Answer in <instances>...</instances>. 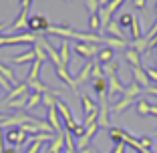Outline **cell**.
Here are the masks:
<instances>
[{
  "instance_id": "1",
  "label": "cell",
  "mask_w": 157,
  "mask_h": 153,
  "mask_svg": "<svg viewBox=\"0 0 157 153\" xmlns=\"http://www.w3.org/2000/svg\"><path fill=\"white\" fill-rule=\"evenodd\" d=\"M36 40H38V34L22 33V34H12V36H0V47H10V44H34Z\"/></svg>"
},
{
  "instance_id": "2",
  "label": "cell",
  "mask_w": 157,
  "mask_h": 153,
  "mask_svg": "<svg viewBox=\"0 0 157 153\" xmlns=\"http://www.w3.org/2000/svg\"><path fill=\"white\" fill-rule=\"evenodd\" d=\"M4 141L10 147H20L22 143L28 141V133L22 131L20 127H8V131L4 133Z\"/></svg>"
},
{
  "instance_id": "3",
  "label": "cell",
  "mask_w": 157,
  "mask_h": 153,
  "mask_svg": "<svg viewBox=\"0 0 157 153\" xmlns=\"http://www.w3.org/2000/svg\"><path fill=\"white\" fill-rule=\"evenodd\" d=\"M51 28V22H48V18L46 16H42V14H36V16H30L28 18V30L34 34L38 33H46Z\"/></svg>"
},
{
  "instance_id": "4",
  "label": "cell",
  "mask_w": 157,
  "mask_h": 153,
  "mask_svg": "<svg viewBox=\"0 0 157 153\" xmlns=\"http://www.w3.org/2000/svg\"><path fill=\"white\" fill-rule=\"evenodd\" d=\"M123 2H125V0H111V2H109L107 6H103V8L99 10V18H101L103 26L111 22V16L117 12V10H119V6L123 4Z\"/></svg>"
},
{
  "instance_id": "5",
  "label": "cell",
  "mask_w": 157,
  "mask_h": 153,
  "mask_svg": "<svg viewBox=\"0 0 157 153\" xmlns=\"http://www.w3.org/2000/svg\"><path fill=\"white\" fill-rule=\"evenodd\" d=\"M73 51L77 52L81 59H93V56L99 52L97 44H89V42H75Z\"/></svg>"
},
{
  "instance_id": "6",
  "label": "cell",
  "mask_w": 157,
  "mask_h": 153,
  "mask_svg": "<svg viewBox=\"0 0 157 153\" xmlns=\"http://www.w3.org/2000/svg\"><path fill=\"white\" fill-rule=\"evenodd\" d=\"M107 83H109V89H107L109 97H115V95H123L125 93V85L119 81L117 75H109V77H107Z\"/></svg>"
},
{
  "instance_id": "7",
  "label": "cell",
  "mask_w": 157,
  "mask_h": 153,
  "mask_svg": "<svg viewBox=\"0 0 157 153\" xmlns=\"http://www.w3.org/2000/svg\"><path fill=\"white\" fill-rule=\"evenodd\" d=\"M46 115H48V125L52 127V131H56V133H65V129H63V123H60V115L59 111H56V107H51V109H46Z\"/></svg>"
},
{
  "instance_id": "8",
  "label": "cell",
  "mask_w": 157,
  "mask_h": 153,
  "mask_svg": "<svg viewBox=\"0 0 157 153\" xmlns=\"http://www.w3.org/2000/svg\"><path fill=\"white\" fill-rule=\"evenodd\" d=\"M71 44L67 38H60V47H59V59H60V65H63V69H67L69 67V60H71Z\"/></svg>"
},
{
  "instance_id": "9",
  "label": "cell",
  "mask_w": 157,
  "mask_h": 153,
  "mask_svg": "<svg viewBox=\"0 0 157 153\" xmlns=\"http://www.w3.org/2000/svg\"><path fill=\"white\" fill-rule=\"evenodd\" d=\"M10 28H12V33H20V30L28 28V10H22V8H20L18 18L10 24Z\"/></svg>"
},
{
  "instance_id": "10",
  "label": "cell",
  "mask_w": 157,
  "mask_h": 153,
  "mask_svg": "<svg viewBox=\"0 0 157 153\" xmlns=\"http://www.w3.org/2000/svg\"><path fill=\"white\" fill-rule=\"evenodd\" d=\"M28 95H30V93H24V95H20V97H16V99L4 101V107H6V109H14V111H20L22 107H26V103H28Z\"/></svg>"
},
{
  "instance_id": "11",
  "label": "cell",
  "mask_w": 157,
  "mask_h": 153,
  "mask_svg": "<svg viewBox=\"0 0 157 153\" xmlns=\"http://www.w3.org/2000/svg\"><path fill=\"white\" fill-rule=\"evenodd\" d=\"M81 103H83V113H85V117H89V115H93V113L99 111V103L93 101L89 95H83V97H81Z\"/></svg>"
},
{
  "instance_id": "12",
  "label": "cell",
  "mask_w": 157,
  "mask_h": 153,
  "mask_svg": "<svg viewBox=\"0 0 157 153\" xmlns=\"http://www.w3.org/2000/svg\"><path fill=\"white\" fill-rule=\"evenodd\" d=\"M125 60L129 63L133 69H137V67H143V60H141V55H139L135 48L127 47V51H125Z\"/></svg>"
},
{
  "instance_id": "13",
  "label": "cell",
  "mask_w": 157,
  "mask_h": 153,
  "mask_svg": "<svg viewBox=\"0 0 157 153\" xmlns=\"http://www.w3.org/2000/svg\"><path fill=\"white\" fill-rule=\"evenodd\" d=\"M10 60H12L14 65H26V63H30V65H33L34 60H36V55H34V51H33V48H28L26 52H22V55H16V56H12Z\"/></svg>"
},
{
  "instance_id": "14",
  "label": "cell",
  "mask_w": 157,
  "mask_h": 153,
  "mask_svg": "<svg viewBox=\"0 0 157 153\" xmlns=\"http://www.w3.org/2000/svg\"><path fill=\"white\" fill-rule=\"evenodd\" d=\"M105 33L109 34L111 38H119V40H125L123 30H121V26H119V22H117V20H111L109 24H105Z\"/></svg>"
},
{
  "instance_id": "15",
  "label": "cell",
  "mask_w": 157,
  "mask_h": 153,
  "mask_svg": "<svg viewBox=\"0 0 157 153\" xmlns=\"http://www.w3.org/2000/svg\"><path fill=\"white\" fill-rule=\"evenodd\" d=\"M107 89H109V83H107V77H99V79H93V91L97 97L101 95H109L107 93Z\"/></svg>"
},
{
  "instance_id": "16",
  "label": "cell",
  "mask_w": 157,
  "mask_h": 153,
  "mask_svg": "<svg viewBox=\"0 0 157 153\" xmlns=\"http://www.w3.org/2000/svg\"><path fill=\"white\" fill-rule=\"evenodd\" d=\"M133 79H135V83L143 89V91L149 87V79H147V75H145L143 67H137V69H133Z\"/></svg>"
},
{
  "instance_id": "17",
  "label": "cell",
  "mask_w": 157,
  "mask_h": 153,
  "mask_svg": "<svg viewBox=\"0 0 157 153\" xmlns=\"http://www.w3.org/2000/svg\"><path fill=\"white\" fill-rule=\"evenodd\" d=\"M113 56H115V51H113L111 47H105V48H101V51L97 52L99 65H107V63H111V60H115Z\"/></svg>"
},
{
  "instance_id": "18",
  "label": "cell",
  "mask_w": 157,
  "mask_h": 153,
  "mask_svg": "<svg viewBox=\"0 0 157 153\" xmlns=\"http://www.w3.org/2000/svg\"><path fill=\"white\" fill-rule=\"evenodd\" d=\"M91 71H93V63H87V65L81 69V73L75 75V85H77V87H78V85H83L85 81L91 77Z\"/></svg>"
},
{
  "instance_id": "19",
  "label": "cell",
  "mask_w": 157,
  "mask_h": 153,
  "mask_svg": "<svg viewBox=\"0 0 157 153\" xmlns=\"http://www.w3.org/2000/svg\"><path fill=\"white\" fill-rule=\"evenodd\" d=\"M24 93H30V91H28V85H26V83H16V87L8 91V97H6V101H10V99H16V97H20V95H24Z\"/></svg>"
},
{
  "instance_id": "20",
  "label": "cell",
  "mask_w": 157,
  "mask_h": 153,
  "mask_svg": "<svg viewBox=\"0 0 157 153\" xmlns=\"http://www.w3.org/2000/svg\"><path fill=\"white\" fill-rule=\"evenodd\" d=\"M42 65H44V63H40V60H34L33 65H30V71H28V77H26V83H28V81H38Z\"/></svg>"
},
{
  "instance_id": "21",
  "label": "cell",
  "mask_w": 157,
  "mask_h": 153,
  "mask_svg": "<svg viewBox=\"0 0 157 153\" xmlns=\"http://www.w3.org/2000/svg\"><path fill=\"white\" fill-rule=\"evenodd\" d=\"M133 103H135L133 99H127V97H123L121 101H117L115 105H111V111H113V113H121V111H125L127 107H131Z\"/></svg>"
},
{
  "instance_id": "22",
  "label": "cell",
  "mask_w": 157,
  "mask_h": 153,
  "mask_svg": "<svg viewBox=\"0 0 157 153\" xmlns=\"http://www.w3.org/2000/svg\"><path fill=\"white\" fill-rule=\"evenodd\" d=\"M63 153H78L77 145H75V137L69 133V131L65 133V151Z\"/></svg>"
},
{
  "instance_id": "23",
  "label": "cell",
  "mask_w": 157,
  "mask_h": 153,
  "mask_svg": "<svg viewBox=\"0 0 157 153\" xmlns=\"http://www.w3.org/2000/svg\"><path fill=\"white\" fill-rule=\"evenodd\" d=\"M149 107H151V101H147V99H137L135 101V109H137L139 115H149Z\"/></svg>"
},
{
  "instance_id": "24",
  "label": "cell",
  "mask_w": 157,
  "mask_h": 153,
  "mask_svg": "<svg viewBox=\"0 0 157 153\" xmlns=\"http://www.w3.org/2000/svg\"><path fill=\"white\" fill-rule=\"evenodd\" d=\"M131 36H133V40H137V38L143 36V28H141V20L135 16L133 18V24H131Z\"/></svg>"
},
{
  "instance_id": "25",
  "label": "cell",
  "mask_w": 157,
  "mask_h": 153,
  "mask_svg": "<svg viewBox=\"0 0 157 153\" xmlns=\"http://www.w3.org/2000/svg\"><path fill=\"white\" fill-rule=\"evenodd\" d=\"M0 75H2V77H4L6 81H8L10 85H16V75H14V71L12 69H8V67L6 65H2V63H0Z\"/></svg>"
},
{
  "instance_id": "26",
  "label": "cell",
  "mask_w": 157,
  "mask_h": 153,
  "mask_svg": "<svg viewBox=\"0 0 157 153\" xmlns=\"http://www.w3.org/2000/svg\"><path fill=\"white\" fill-rule=\"evenodd\" d=\"M133 18H135V14H131V12H123L119 16V26L121 28H131V24H133Z\"/></svg>"
},
{
  "instance_id": "27",
  "label": "cell",
  "mask_w": 157,
  "mask_h": 153,
  "mask_svg": "<svg viewBox=\"0 0 157 153\" xmlns=\"http://www.w3.org/2000/svg\"><path fill=\"white\" fill-rule=\"evenodd\" d=\"M89 28L95 30V34L103 28V22H101V18H99V12L97 14H91V18H89Z\"/></svg>"
},
{
  "instance_id": "28",
  "label": "cell",
  "mask_w": 157,
  "mask_h": 153,
  "mask_svg": "<svg viewBox=\"0 0 157 153\" xmlns=\"http://www.w3.org/2000/svg\"><path fill=\"white\" fill-rule=\"evenodd\" d=\"M40 103H42V95H40V93H30V95H28L26 107H30V109H36Z\"/></svg>"
},
{
  "instance_id": "29",
  "label": "cell",
  "mask_w": 157,
  "mask_h": 153,
  "mask_svg": "<svg viewBox=\"0 0 157 153\" xmlns=\"http://www.w3.org/2000/svg\"><path fill=\"white\" fill-rule=\"evenodd\" d=\"M85 6L89 8L91 14H97L101 10V4H99V0H85Z\"/></svg>"
},
{
  "instance_id": "30",
  "label": "cell",
  "mask_w": 157,
  "mask_h": 153,
  "mask_svg": "<svg viewBox=\"0 0 157 153\" xmlns=\"http://www.w3.org/2000/svg\"><path fill=\"white\" fill-rule=\"evenodd\" d=\"M33 51H34V55H36V60H40V63H46V52L42 51V47H38V44H33Z\"/></svg>"
},
{
  "instance_id": "31",
  "label": "cell",
  "mask_w": 157,
  "mask_h": 153,
  "mask_svg": "<svg viewBox=\"0 0 157 153\" xmlns=\"http://www.w3.org/2000/svg\"><path fill=\"white\" fill-rule=\"evenodd\" d=\"M91 77H93V79H99V77H105V73H103V65H99V63H93Z\"/></svg>"
},
{
  "instance_id": "32",
  "label": "cell",
  "mask_w": 157,
  "mask_h": 153,
  "mask_svg": "<svg viewBox=\"0 0 157 153\" xmlns=\"http://www.w3.org/2000/svg\"><path fill=\"white\" fill-rule=\"evenodd\" d=\"M145 75H147V79L153 81V83H157V69H151V67H143Z\"/></svg>"
},
{
  "instance_id": "33",
  "label": "cell",
  "mask_w": 157,
  "mask_h": 153,
  "mask_svg": "<svg viewBox=\"0 0 157 153\" xmlns=\"http://www.w3.org/2000/svg\"><path fill=\"white\" fill-rule=\"evenodd\" d=\"M42 147H44V143H30V147H28L24 153H40Z\"/></svg>"
},
{
  "instance_id": "34",
  "label": "cell",
  "mask_w": 157,
  "mask_h": 153,
  "mask_svg": "<svg viewBox=\"0 0 157 153\" xmlns=\"http://www.w3.org/2000/svg\"><path fill=\"white\" fill-rule=\"evenodd\" d=\"M133 6L137 10H143L145 6H147V0H133Z\"/></svg>"
},
{
  "instance_id": "35",
  "label": "cell",
  "mask_w": 157,
  "mask_h": 153,
  "mask_svg": "<svg viewBox=\"0 0 157 153\" xmlns=\"http://www.w3.org/2000/svg\"><path fill=\"white\" fill-rule=\"evenodd\" d=\"M125 147H127L125 143H117V145H115V149H113L111 153H123V151H125Z\"/></svg>"
},
{
  "instance_id": "36",
  "label": "cell",
  "mask_w": 157,
  "mask_h": 153,
  "mask_svg": "<svg viewBox=\"0 0 157 153\" xmlns=\"http://www.w3.org/2000/svg\"><path fill=\"white\" fill-rule=\"evenodd\" d=\"M149 117H157V103H151V107H149Z\"/></svg>"
},
{
  "instance_id": "37",
  "label": "cell",
  "mask_w": 157,
  "mask_h": 153,
  "mask_svg": "<svg viewBox=\"0 0 157 153\" xmlns=\"http://www.w3.org/2000/svg\"><path fill=\"white\" fill-rule=\"evenodd\" d=\"M30 4H33V0H20V6H22V10H28V8H30Z\"/></svg>"
},
{
  "instance_id": "38",
  "label": "cell",
  "mask_w": 157,
  "mask_h": 153,
  "mask_svg": "<svg viewBox=\"0 0 157 153\" xmlns=\"http://www.w3.org/2000/svg\"><path fill=\"white\" fill-rule=\"evenodd\" d=\"M78 153H95V147L93 145H89V147H85V149H81Z\"/></svg>"
},
{
  "instance_id": "39",
  "label": "cell",
  "mask_w": 157,
  "mask_h": 153,
  "mask_svg": "<svg viewBox=\"0 0 157 153\" xmlns=\"http://www.w3.org/2000/svg\"><path fill=\"white\" fill-rule=\"evenodd\" d=\"M0 153H4V135L0 131Z\"/></svg>"
},
{
  "instance_id": "40",
  "label": "cell",
  "mask_w": 157,
  "mask_h": 153,
  "mask_svg": "<svg viewBox=\"0 0 157 153\" xmlns=\"http://www.w3.org/2000/svg\"><path fill=\"white\" fill-rule=\"evenodd\" d=\"M6 28H8V22H0V33H2V30H6Z\"/></svg>"
},
{
  "instance_id": "41",
  "label": "cell",
  "mask_w": 157,
  "mask_h": 153,
  "mask_svg": "<svg viewBox=\"0 0 157 153\" xmlns=\"http://www.w3.org/2000/svg\"><path fill=\"white\" fill-rule=\"evenodd\" d=\"M109 2H111V0H99V4H101V8H103V6H107Z\"/></svg>"
},
{
  "instance_id": "42",
  "label": "cell",
  "mask_w": 157,
  "mask_h": 153,
  "mask_svg": "<svg viewBox=\"0 0 157 153\" xmlns=\"http://www.w3.org/2000/svg\"><path fill=\"white\" fill-rule=\"evenodd\" d=\"M155 65H157V55H155Z\"/></svg>"
},
{
  "instance_id": "43",
  "label": "cell",
  "mask_w": 157,
  "mask_h": 153,
  "mask_svg": "<svg viewBox=\"0 0 157 153\" xmlns=\"http://www.w3.org/2000/svg\"><path fill=\"white\" fill-rule=\"evenodd\" d=\"M133 153H143V151H133Z\"/></svg>"
},
{
  "instance_id": "44",
  "label": "cell",
  "mask_w": 157,
  "mask_h": 153,
  "mask_svg": "<svg viewBox=\"0 0 157 153\" xmlns=\"http://www.w3.org/2000/svg\"><path fill=\"white\" fill-rule=\"evenodd\" d=\"M155 12H157V4H155Z\"/></svg>"
},
{
  "instance_id": "45",
  "label": "cell",
  "mask_w": 157,
  "mask_h": 153,
  "mask_svg": "<svg viewBox=\"0 0 157 153\" xmlns=\"http://www.w3.org/2000/svg\"><path fill=\"white\" fill-rule=\"evenodd\" d=\"M155 135H157V129H155Z\"/></svg>"
}]
</instances>
